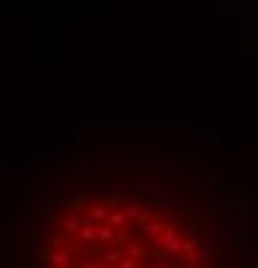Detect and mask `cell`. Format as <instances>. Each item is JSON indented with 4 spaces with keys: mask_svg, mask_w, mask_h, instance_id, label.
Here are the masks:
<instances>
[{
    "mask_svg": "<svg viewBox=\"0 0 258 268\" xmlns=\"http://www.w3.org/2000/svg\"><path fill=\"white\" fill-rule=\"evenodd\" d=\"M230 207L197 178L73 191L44 212L36 268H243Z\"/></svg>",
    "mask_w": 258,
    "mask_h": 268,
    "instance_id": "6da1fadb",
    "label": "cell"
}]
</instances>
